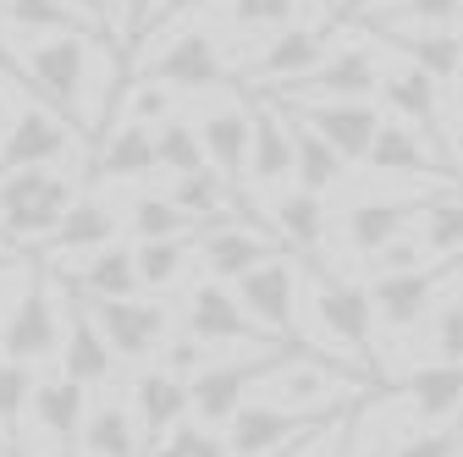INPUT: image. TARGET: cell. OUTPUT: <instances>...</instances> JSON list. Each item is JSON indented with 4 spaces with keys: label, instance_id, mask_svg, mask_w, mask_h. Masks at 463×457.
Returning a JSON list of instances; mask_svg holds the SVG:
<instances>
[{
    "label": "cell",
    "instance_id": "8",
    "mask_svg": "<svg viewBox=\"0 0 463 457\" xmlns=\"http://www.w3.org/2000/svg\"><path fill=\"white\" fill-rule=\"evenodd\" d=\"M336 414H298L281 403H243L226 419V452L232 457H270L281 446H293L304 435H320Z\"/></svg>",
    "mask_w": 463,
    "mask_h": 457
},
{
    "label": "cell",
    "instance_id": "47",
    "mask_svg": "<svg viewBox=\"0 0 463 457\" xmlns=\"http://www.w3.org/2000/svg\"><path fill=\"white\" fill-rule=\"evenodd\" d=\"M0 83H23L28 89V61L17 55V44H12L6 28H0Z\"/></svg>",
    "mask_w": 463,
    "mask_h": 457
},
{
    "label": "cell",
    "instance_id": "7",
    "mask_svg": "<svg viewBox=\"0 0 463 457\" xmlns=\"http://www.w3.org/2000/svg\"><path fill=\"white\" fill-rule=\"evenodd\" d=\"M238 287V303L281 341H293V348H309V341H298V265L293 254H276L265 265H254L249 275L232 281Z\"/></svg>",
    "mask_w": 463,
    "mask_h": 457
},
{
    "label": "cell",
    "instance_id": "36",
    "mask_svg": "<svg viewBox=\"0 0 463 457\" xmlns=\"http://www.w3.org/2000/svg\"><path fill=\"white\" fill-rule=\"evenodd\" d=\"M458 28L463 23V0H392L381 6V17H370V28Z\"/></svg>",
    "mask_w": 463,
    "mask_h": 457
},
{
    "label": "cell",
    "instance_id": "9",
    "mask_svg": "<svg viewBox=\"0 0 463 457\" xmlns=\"http://www.w3.org/2000/svg\"><path fill=\"white\" fill-rule=\"evenodd\" d=\"M270 99H276V94H270ZM281 105L293 110L304 127H315V133L336 149L342 165H359V160L370 154L375 127H381V110H375L370 99H281Z\"/></svg>",
    "mask_w": 463,
    "mask_h": 457
},
{
    "label": "cell",
    "instance_id": "5",
    "mask_svg": "<svg viewBox=\"0 0 463 457\" xmlns=\"http://www.w3.org/2000/svg\"><path fill=\"white\" fill-rule=\"evenodd\" d=\"M183 331L204 348H281V336H270L226 281H199L188 293V309H183Z\"/></svg>",
    "mask_w": 463,
    "mask_h": 457
},
{
    "label": "cell",
    "instance_id": "20",
    "mask_svg": "<svg viewBox=\"0 0 463 457\" xmlns=\"http://www.w3.org/2000/svg\"><path fill=\"white\" fill-rule=\"evenodd\" d=\"M375 33L397 61L420 67L436 83H452L463 72V33L458 28H375Z\"/></svg>",
    "mask_w": 463,
    "mask_h": 457
},
{
    "label": "cell",
    "instance_id": "37",
    "mask_svg": "<svg viewBox=\"0 0 463 457\" xmlns=\"http://www.w3.org/2000/svg\"><path fill=\"white\" fill-rule=\"evenodd\" d=\"M133 232H138L144 243H155V238H183V232H194V220L171 204V199L144 193V199H133Z\"/></svg>",
    "mask_w": 463,
    "mask_h": 457
},
{
    "label": "cell",
    "instance_id": "6",
    "mask_svg": "<svg viewBox=\"0 0 463 457\" xmlns=\"http://www.w3.org/2000/svg\"><path fill=\"white\" fill-rule=\"evenodd\" d=\"M83 303L105 336V348L116 353V364H144L171 331V314L155 298H83Z\"/></svg>",
    "mask_w": 463,
    "mask_h": 457
},
{
    "label": "cell",
    "instance_id": "50",
    "mask_svg": "<svg viewBox=\"0 0 463 457\" xmlns=\"http://www.w3.org/2000/svg\"><path fill=\"white\" fill-rule=\"evenodd\" d=\"M144 12H149V0H116V17H122V23H133V33L144 28Z\"/></svg>",
    "mask_w": 463,
    "mask_h": 457
},
{
    "label": "cell",
    "instance_id": "33",
    "mask_svg": "<svg viewBox=\"0 0 463 457\" xmlns=\"http://www.w3.org/2000/svg\"><path fill=\"white\" fill-rule=\"evenodd\" d=\"M0 17H6L17 33H39V39H50V33H89L83 17L67 6V0H0Z\"/></svg>",
    "mask_w": 463,
    "mask_h": 457
},
{
    "label": "cell",
    "instance_id": "56",
    "mask_svg": "<svg viewBox=\"0 0 463 457\" xmlns=\"http://www.w3.org/2000/svg\"><path fill=\"white\" fill-rule=\"evenodd\" d=\"M347 6H354V0H347Z\"/></svg>",
    "mask_w": 463,
    "mask_h": 457
},
{
    "label": "cell",
    "instance_id": "29",
    "mask_svg": "<svg viewBox=\"0 0 463 457\" xmlns=\"http://www.w3.org/2000/svg\"><path fill=\"white\" fill-rule=\"evenodd\" d=\"M171 204H177L194 226H204V220H221V215H249V220H260L254 210H243L238 204V193H232V182L221 177V171H188V177H177V188H171ZM270 226V220H265Z\"/></svg>",
    "mask_w": 463,
    "mask_h": 457
},
{
    "label": "cell",
    "instance_id": "38",
    "mask_svg": "<svg viewBox=\"0 0 463 457\" xmlns=\"http://www.w3.org/2000/svg\"><path fill=\"white\" fill-rule=\"evenodd\" d=\"M155 457H232V452H226V435H215L199 419H183L177 430H165V441L155 446Z\"/></svg>",
    "mask_w": 463,
    "mask_h": 457
},
{
    "label": "cell",
    "instance_id": "35",
    "mask_svg": "<svg viewBox=\"0 0 463 457\" xmlns=\"http://www.w3.org/2000/svg\"><path fill=\"white\" fill-rule=\"evenodd\" d=\"M33 396V364L0 359V441L17 446L23 441V408Z\"/></svg>",
    "mask_w": 463,
    "mask_h": 457
},
{
    "label": "cell",
    "instance_id": "10",
    "mask_svg": "<svg viewBox=\"0 0 463 457\" xmlns=\"http://www.w3.org/2000/svg\"><path fill=\"white\" fill-rule=\"evenodd\" d=\"M144 83H160V89H188V94H215L232 83L226 72V55L215 44V33L204 28H188L165 44V55H155V61L144 67Z\"/></svg>",
    "mask_w": 463,
    "mask_h": 457
},
{
    "label": "cell",
    "instance_id": "34",
    "mask_svg": "<svg viewBox=\"0 0 463 457\" xmlns=\"http://www.w3.org/2000/svg\"><path fill=\"white\" fill-rule=\"evenodd\" d=\"M155 171H171V177H188V171H204V144L194 122H160L155 127Z\"/></svg>",
    "mask_w": 463,
    "mask_h": 457
},
{
    "label": "cell",
    "instance_id": "52",
    "mask_svg": "<svg viewBox=\"0 0 463 457\" xmlns=\"http://www.w3.org/2000/svg\"><path fill=\"white\" fill-rule=\"evenodd\" d=\"M320 6H326V17H342V12H347V0H320Z\"/></svg>",
    "mask_w": 463,
    "mask_h": 457
},
{
    "label": "cell",
    "instance_id": "48",
    "mask_svg": "<svg viewBox=\"0 0 463 457\" xmlns=\"http://www.w3.org/2000/svg\"><path fill=\"white\" fill-rule=\"evenodd\" d=\"M23 281H28V265H0V320L12 314L17 293H23Z\"/></svg>",
    "mask_w": 463,
    "mask_h": 457
},
{
    "label": "cell",
    "instance_id": "31",
    "mask_svg": "<svg viewBox=\"0 0 463 457\" xmlns=\"http://www.w3.org/2000/svg\"><path fill=\"white\" fill-rule=\"evenodd\" d=\"M270 226H276V238L293 248V254H320V243H326V204H320V193H304V188H293V193H281L276 204H270Z\"/></svg>",
    "mask_w": 463,
    "mask_h": 457
},
{
    "label": "cell",
    "instance_id": "32",
    "mask_svg": "<svg viewBox=\"0 0 463 457\" xmlns=\"http://www.w3.org/2000/svg\"><path fill=\"white\" fill-rule=\"evenodd\" d=\"M188 259H194V232L138 243V248H133V265H138V293H165V287H177L183 270H188Z\"/></svg>",
    "mask_w": 463,
    "mask_h": 457
},
{
    "label": "cell",
    "instance_id": "15",
    "mask_svg": "<svg viewBox=\"0 0 463 457\" xmlns=\"http://www.w3.org/2000/svg\"><path fill=\"white\" fill-rule=\"evenodd\" d=\"M315 320L331 341L354 348L359 359H370L375 348V309H370V293L359 281H336L320 270V287H315Z\"/></svg>",
    "mask_w": 463,
    "mask_h": 457
},
{
    "label": "cell",
    "instance_id": "13",
    "mask_svg": "<svg viewBox=\"0 0 463 457\" xmlns=\"http://www.w3.org/2000/svg\"><path fill=\"white\" fill-rule=\"evenodd\" d=\"M375 94H381V99L397 110V117L425 138V149H430L436 160L452 165V144H447V133H441V110H436V78H425V72L409 67V61H397V67L381 72Z\"/></svg>",
    "mask_w": 463,
    "mask_h": 457
},
{
    "label": "cell",
    "instance_id": "57",
    "mask_svg": "<svg viewBox=\"0 0 463 457\" xmlns=\"http://www.w3.org/2000/svg\"><path fill=\"white\" fill-rule=\"evenodd\" d=\"M144 17H149V12H144Z\"/></svg>",
    "mask_w": 463,
    "mask_h": 457
},
{
    "label": "cell",
    "instance_id": "12",
    "mask_svg": "<svg viewBox=\"0 0 463 457\" xmlns=\"http://www.w3.org/2000/svg\"><path fill=\"white\" fill-rule=\"evenodd\" d=\"M364 165L375 171V177H409V182H447V188H463L458 165L436 160V154L425 149V138H420L409 122H381L375 138H370Z\"/></svg>",
    "mask_w": 463,
    "mask_h": 457
},
{
    "label": "cell",
    "instance_id": "25",
    "mask_svg": "<svg viewBox=\"0 0 463 457\" xmlns=\"http://www.w3.org/2000/svg\"><path fill=\"white\" fill-rule=\"evenodd\" d=\"M61 287L78 293V298H138V265H133V248L122 243H105L89 254V265L78 275H61Z\"/></svg>",
    "mask_w": 463,
    "mask_h": 457
},
{
    "label": "cell",
    "instance_id": "14",
    "mask_svg": "<svg viewBox=\"0 0 463 457\" xmlns=\"http://www.w3.org/2000/svg\"><path fill=\"white\" fill-rule=\"evenodd\" d=\"M78 133H67V122L55 117L44 105H23L12 127L0 133V177H12V171H28V165H55L67 149H72Z\"/></svg>",
    "mask_w": 463,
    "mask_h": 457
},
{
    "label": "cell",
    "instance_id": "19",
    "mask_svg": "<svg viewBox=\"0 0 463 457\" xmlns=\"http://www.w3.org/2000/svg\"><path fill=\"white\" fill-rule=\"evenodd\" d=\"M326 61V39L315 33V28H281L254 61L243 67V83H254V89H281V83H298V78H309L315 67Z\"/></svg>",
    "mask_w": 463,
    "mask_h": 457
},
{
    "label": "cell",
    "instance_id": "30",
    "mask_svg": "<svg viewBox=\"0 0 463 457\" xmlns=\"http://www.w3.org/2000/svg\"><path fill=\"white\" fill-rule=\"evenodd\" d=\"M204 165H215L226 182H238L249 171V110H210L199 122Z\"/></svg>",
    "mask_w": 463,
    "mask_h": 457
},
{
    "label": "cell",
    "instance_id": "41",
    "mask_svg": "<svg viewBox=\"0 0 463 457\" xmlns=\"http://www.w3.org/2000/svg\"><path fill=\"white\" fill-rule=\"evenodd\" d=\"M425 259H430V254L420 248V238L402 232V238H392L386 248H375V254H370V270H375V275H392V270H420Z\"/></svg>",
    "mask_w": 463,
    "mask_h": 457
},
{
    "label": "cell",
    "instance_id": "45",
    "mask_svg": "<svg viewBox=\"0 0 463 457\" xmlns=\"http://www.w3.org/2000/svg\"><path fill=\"white\" fill-rule=\"evenodd\" d=\"M210 0H149V17H144V28H138V39H149V33H160L165 23H177V17H188V12H204Z\"/></svg>",
    "mask_w": 463,
    "mask_h": 457
},
{
    "label": "cell",
    "instance_id": "39",
    "mask_svg": "<svg viewBox=\"0 0 463 457\" xmlns=\"http://www.w3.org/2000/svg\"><path fill=\"white\" fill-rule=\"evenodd\" d=\"M298 12V0H232V23L238 33H260V28H287Z\"/></svg>",
    "mask_w": 463,
    "mask_h": 457
},
{
    "label": "cell",
    "instance_id": "26",
    "mask_svg": "<svg viewBox=\"0 0 463 457\" xmlns=\"http://www.w3.org/2000/svg\"><path fill=\"white\" fill-rule=\"evenodd\" d=\"M402 396H409V408L420 424H441V419H458L463 414V364H425L409 375V386H402Z\"/></svg>",
    "mask_w": 463,
    "mask_h": 457
},
{
    "label": "cell",
    "instance_id": "42",
    "mask_svg": "<svg viewBox=\"0 0 463 457\" xmlns=\"http://www.w3.org/2000/svg\"><path fill=\"white\" fill-rule=\"evenodd\" d=\"M436 359L441 364H463V298L436 309Z\"/></svg>",
    "mask_w": 463,
    "mask_h": 457
},
{
    "label": "cell",
    "instance_id": "17",
    "mask_svg": "<svg viewBox=\"0 0 463 457\" xmlns=\"http://www.w3.org/2000/svg\"><path fill=\"white\" fill-rule=\"evenodd\" d=\"M33 419L50 435L55 457H83V419H89V386L67 380V375H50L33 380Z\"/></svg>",
    "mask_w": 463,
    "mask_h": 457
},
{
    "label": "cell",
    "instance_id": "51",
    "mask_svg": "<svg viewBox=\"0 0 463 457\" xmlns=\"http://www.w3.org/2000/svg\"><path fill=\"white\" fill-rule=\"evenodd\" d=\"M331 424H336V419H331ZM331 424H326V430H331ZM326 430H320V435H326ZM320 435H304V441H293V446H281V452H270V457H304V452H309V446H315Z\"/></svg>",
    "mask_w": 463,
    "mask_h": 457
},
{
    "label": "cell",
    "instance_id": "11",
    "mask_svg": "<svg viewBox=\"0 0 463 457\" xmlns=\"http://www.w3.org/2000/svg\"><path fill=\"white\" fill-rule=\"evenodd\" d=\"M381 83V55L370 44H342V50H326V61L298 78V83H281L270 89L276 99H370Z\"/></svg>",
    "mask_w": 463,
    "mask_h": 457
},
{
    "label": "cell",
    "instance_id": "46",
    "mask_svg": "<svg viewBox=\"0 0 463 457\" xmlns=\"http://www.w3.org/2000/svg\"><path fill=\"white\" fill-rule=\"evenodd\" d=\"M67 6H72L99 39H116V28H122V17H116V0H67Z\"/></svg>",
    "mask_w": 463,
    "mask_h": 457
},
{
    "label": "cell",
    "instance_id": "18",
    "mask_svg": "<svg viewBox=\"0 0 463 457\" xmlns=\"http://www.w3.org/2000/svg\"><path fill=\"white\" fill-rule=\"evenodd\" d=\"M452 193V188H447ZM430 199H441V193H414V199H364V204H354L342 215V238H347V248L354 254H375V248H386L392 238H402L409 226L425 215V204Z\"/></svg>",
    "mask_w": 463,
    "mask_h": 457
},
{
    "label": "cell",
    "instance_id": "40",
    "mask_svg": "<svg viewBox=\"0 0 463 457\" xmlns=\"http://www.w3.org/2000/svg\"><path fill=\"white\" fill-rule=\"evenodd\" d=\"M458 452H463V419L452 430H420V435H409L392 457H458Z\"/></svg>",
    "mask_w": 463,
    "mask_h": 457
},
{
    "label": "cell",
    "instance_id": "27",
    "mask_svg": "<svg viewBox=\"0 0 463 457\" xmlns=\"http://www.w3.org/2000/svg\"><path fill=\"white\" fill-rule=\"evenodd\" d=\"M149 171H155V127H144V122L110 127V138L94 160V177L99 182H138Z\"/></svg>",
    "mask_w": 463,
    "mask_h": 457
},
{
    "label": "cell",
    "instance_id": "54",
    "mask_svg": "<svg viewBox=\"0 0 463 457\" xmlns=\"http://www.w3.org/2000/svg\"><path fill=\"white\" fill-rule=\"evenodd\" d=\"M0 127H6V89H0Z\"/></svg>",
    "mask_w": 463,
    "mask_h": 457
},
{
    "label": "cell",
    "instance_id": "21",
    "mask_svg": "<svg viewBox=\"0 0 463 457\" xmlns=\"http://www.w3.org/2000/svg\"><path fill=\"white\" fill-rule=\"evenodd\" d=\"M133 419H138L144 446H160L165 430H177L188 419V380L165 375V369H144L133 386Z\"/></svg>",
    "mask_w": 463,
    "mask_h": 457
},
{
    "label": "cell",
    "instance_id": "43",
    "mask_svg": "<svg viewBox=\"0 0 463 457\" xmlns=\"http://www.w3.org/2000/svg\"><path fill=\"white\" fill-rule=\"evenodd\" d=\"M128 89H138V94H133V117H128V122H144V127L171 122V94H165L160 83H133V78H128Z\"/></svg>",
    "mask_w": 463,
    "mask_h": 457
},
{
    "label": "cell",
    "instance_id": "16",
    "mask_svg": "<svg viewBox=\"0 0 463 457\" xmlns=\"http://www.w3.org/2000/svg\"><path fill=\"white\" fill-rule=\"evenodd\" d=\"M55 359H61V375L78 380V386H105L110 369H116V353L105 348L89 303L78 293H67V287H61V353Z\"/></svg>",
    "mask_w": 463,
    "mask_h": 457
},
{
    "label": "cell",
    "instance_id": "23",
    "mask_svg": "<svg viewBox=\"0 0 463 457\" xmlns=\"http://www.w3.org/2000/svg\"><path fill=\"white\" fill-rule=\"evenodd\" d=\"M270 105L281 110V122H287V144H293V177H298V188H304V193H331V188L347 177V165L336 160V149H331L315 127H304L281 99H270Z\"/></svg>",
    "mask_w": 463,
    "mask_h": 457
},
{
    "label": "cell",
    "instance_id": "53",
    "mask_svg": "<svg viewBox=\"0 0 463 457\" xmlns=\"http://www.w3.org/2000/svg\"><path fill=\"white\" fill-rule=\"evenodd\" d=\"M452 160H463V127H458V138H452Z\"/></svg>",
    "mask_w": 463,
    "mask_h": 457
},
{
    "label": "cell",
    "instance_id": "44",
    "mask_svg": "<svg viewBox=\"0 0 463 457\" xmlns=\"http://www.w3.org/2000/svg\"><path fill=\"white\" fill-rule=\"evenodd\" d=\"M204 364H210V359H204V341H194L188 331L165 348V375H177V380H188V375H194V369H204Z\"/></svg>",
    "mask_w": 463,
    "mask_h": 457
},
{
    "label": "cell",
    "instance_id": "2",
    "mask_svg": "<svg viewBox=\"0 0 463 457\" xmlns=\"http://www.w3.org/2000/svg\"><path fill=\"white\" fill-rule=\"evenodd\" d=\"M83 89H89V33H50L28 50V94L33 105L55 110L72 133L94 138L83 122Z\"/></svg>",
    "mask_w": 463,
    "mask_h": 457
},
{
    "label": "cell",
    "instance_id": "4",
    "mask_svg": "<svg viewBox=\"0 0 463 457\" xmlns=\"http://www.w3.org/2000/svg\"><path fill=\"white\" fill-rule=\"evenodd\" d=\"M0 353L17 364H39L61 353V293L50 287V270H28L6 325H0Z\"/></svg>",
    "mask_w": 463,
    "mask_h": 457
},
{
    "label": "cell",
    "instance_id": "24",
    "mask_svg": "<svg viewBox=\"0 0 463 457\" xmlns=\"http://www.w3.org/2000/svg\"><path fill=\"white\" fill-rule=\"evenodd\" d=\"M83 457H155V446H144L133 408L105 396L83 419Z\"/></svg>",
    "mask_w": 463,
    "mask_h": 457
},
{
    "label": "cell",
    "instance_id": "22",
    "mask_svg": "<svg viewBox=\"0 0 463 457\" xmlns=\"http://www.w3.org/2000/svg\"><path fill=\"white\" fill-rule=\"evenodd\" d=\"M293 177V144H287V122L270 99H254L249 110V182L270 188Z\"/></svg>",
    "mask_w": 463,
    "mask_h": 457
},
{
    "label": "cell",
    "instance_id": "28",
    "mask_svg": "<svg viewBox=\"0 0 463 457\" xmlns=\"http://www.w3.org/2000/svg\"><path fill=\"white\" fill-rule=\"evenodd\" d=\"M116 210L105 204V199H72V210L61 215V226L44 238L50 243V254H94V248H105V243H116Z\"/></svg>",
    "mask_w": 463,
    "mask_h": 457
},
{
    "label": "cell",
    "instance_id": "49",
    "mask_svg": "<svg viewBox=\"0 0 463 457\" xmlns=\"http://www.w3.org/2000/svg\"><path fill=\"white\" fill-rule=\"evenodd\" d=\"M326 441H331V446H326V457H354V419L342 414V419L331 424V435H326Z\"/></svg>",
    "mask_w": 463,
    "mask_h": 457
},
{
    "label": "cell",
    "instance_id": "55",
    "mask_svg": "<svg viewBox=\"0 0 463 457\" xmlns=\"http://www.w3.org/2000/svg\"><path fill=\"white\" fill-rule=\"evenodd\" d=\"M0 452H12V446H6V441H0Z\"/></svg>",
    "mask_w": 463,
    "mask_h": 457
},
{
    "label": "cell",
    "instance_id": "1",
    "mask_svg": "<svg viewBox=\"0 0 463 457\" xmlns=\"http://www.w3.org/2000/svg\"><path fill=\"white\" fill-rule=\"evenodd\" d=\"M72 177H61L55 165H28V171H12L0 177V238L12 248H33L44 243L61 215L72 210Z\"/></svg>",
    "mask_w": 463,
    "mask_h": 457
},
{
    "label": "cell",
    "instance_id": "3",
    "mask_svg": "<svg viewBox=\"0 0 463 457\" xmlns=\"http://www.w3.org/2000/svg\"><path fill=\"white\" fill-rule=\"evenodd\" d=\"M298 353H320V348H293V341H281V348H265L260 359H226V364L194 369V375H188V414H194L199 424H210V430L226 424V419L254 396L260 380H270L287 359H298Z\"/></svg>",
    "mask_w": 463,
    "mask_h": 457
},
{
    "label": "cell",
    "instance_id": "58",
    "mask_svg": "<svg viewBox=\"0 0 463 457\" xmlns=\"http://www.w3.org/2000/svg\"><path fill=\"white\" fill-rule=\"evenodd\" d=\"M458 457H463V452H458Z\"/></svg>",
    "mask_w": 463,
    "mask_h": 457
}]
</instances>
